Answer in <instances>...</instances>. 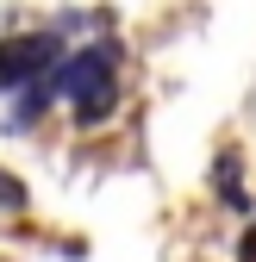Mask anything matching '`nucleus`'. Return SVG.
<instances>
[{
	"label": "nucleus",
	"mask_w": 256,
	"mask_h": 262,
	"mask_svg": "<svg viewBox=\"0 0 256 262\" xmlns=\"http://www.w3.org/2000/svg\"><path fill=\"white\" fill-rule=\"evenodd\" d=\"M212 181H219V193H225V206H244V187H238V156H231V150L219 156V169H212Z\"/></svg>",
	"instance_id": "obj_3"
},
{
	"label": "nucleus",
	"mask_w": 256,
	"mask_h": 262,
	"mask_svg": "<svg viewBox=\"0 0 256 262\" xmlns=\"http://www.w3.org/2000/svg\"><path fill=\"white\" fill-rule=\"evenodd\" d=\"M56 62H62V44L56 38H7V44H0V94L50 81Z\"/></svg>",
	"instance_id": "obj_2"
},
{
	"label": "nucleus",
	"mask_w": 256,
	"mask_h": 262,
	"mask_svg": "<svg viewBox=\"0 0 256 262\" xmlns=\"http://www.w3.org/2000/svg\"><path fill=\"white\" fill-rule=\"evenodd\" d=\"M0 206H25V187H19L7 169H0Z\"/></svg>",
	"instance_id": "obj_4"
},
{
	"label": "nucleus",
	"mask_w": 256,
	"mask_h": 262,
	"mask_svg": "<svg viewBox=\"0 0 256 262\" xmlns=\"http://www.w3.org/2000/svg\"><path fill=\"white\" fill-rule=\"evenodd\" d=\"M50 94L69 100L81 125L106 119V113L119 106V50H113V44H88V50H75V56H62L56 75H50Z\"/></svg>",
	"instance_id": "obj_1"
},
{
	"label": "nucleus",
	"mask_w": 256,
	"mask_h": 262,
	"mask_svg": "<svg viewBox=\"0 0 256 262\" xmlns=\"http://www.w3.org/2000/svg\"><path fill=\"white\" fill-rule=\"evenodd\" d=\"M244 262H256V231H250V244H244Z\"/></svg>",
	"instance_id": "obj_5"
}]
</instances>
